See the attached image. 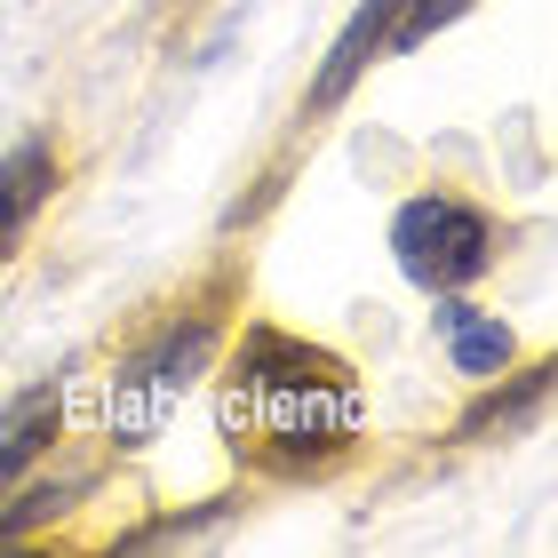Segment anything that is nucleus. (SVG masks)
I'll list each match as a JSON object with an SVG mask.
<instances>
[{
	"label": "nucleus",
	"instance_id": "f257e3e1",
	"mask_svg": "<svg viewBox=\"0 0 558 558\" xmlns=\"http://www.w3.org/2000/svg\"><path fill=\"white\" fill-rule=\"evenodd\" d=\"M216 423H223V447L256 478L319 487V478L360 463L367 391H360V375H351L343 351L247 319L232 336V360H223Z\"/></svg>",
	"mask_w": 558,
	"mask_h": 558
},
{
	"label": "nucleus",
	"instance_id": "f03ea898",
	"mask_svg": "<svg viewBox=\"0 0 558 558\" xmlns=\"http://www.w3.org/2000/svg\"><path fill=\"white\" fill-rule=\"evenodd\" d=\"M240 295V279H208V288H192L184 312H160L136 336V351L120 360L112 375V399H105V423H112V447H144L151 430L168 423V408L184 399V384H199L223 343V303Z\"/></svg>",
	"mask_w": 558,
	"mask_h": 558
},
{
	"label": "nucleus",
	"instance_id": "7ed1b4c3",
	"mask_svg": "<svg viewBox=\"0 0 558 558\" xmlns=\"http://www.w3.org/2000/svg\"><path fill=\"white\" fill-rule=\"evenodd\" d=\"M391 247H399V271L415 279L423 295H463L471 279H487L495 271V216L487 208H471V199H454V192H423L399 208L391 223Z\"/></svg>",
	"mask_w": 558,
	"mask_h": 558
},
{
	"label": "nucleus",
	"instance_id": "20e7f679",
	"mask_svg": "<svg viewBox=\"0 0 558 558\" xmlns=\"http://www.w3.org/2000/svg\"><path fill=\"white\" fill-rule=\"evenodd\" d=\"M64 184V144L57 136H24L9 160H0V264L24 247V232L40 223V208Z\"/></svg>",
	"mask_w": 558,
	"mask_h": 558
},
{
	"label": "nucleus",
	"instance_id": "39448f33",
	"mask_svg": "<svg viewBox=\"0 0 558 558\" xmlns=\"http://www.w3.org/2000/svg\"><path fill=\"white\" fill-rule=\"evenodd\" d=\"M391 16H399V0H360V9H351V24L336 33V48H327V64H319V81L303 88V120L336 112L343 96L360 88V72L384 57V40H391Z\"/></svg>",
	"mask_w": 558,
	"mask_h": 558
},
{
	"label": "nucleus",
	"instance_id": "423d86ee",
	"mask_svg": "<svg viewBox=\"0 0 558 558\" xmlns=\"http://www.w3.org/2000/svg\"><path fill=\"white\" fill-rule=\"evenodd\" d=\"M550 375H558V360H535V367H519V375L502 367V384L487 375V391L454 415V439L478 447V439H495V430H526V423L543 415V399H550Z\"/></svg>",
	"mask_w": 558,
	"mask_h": 558
},
{
	"label": "nucleus",
	"instance_id": "0eeeda50",
	"mask_svg": "<svg viewBox=\"0 0 558 558\" xmlns=\"http://www.w3.org/2000/svg\"><path fill=\"white\" fill-rule=\"evenodd\" d=\"M439 336H447L454 375H471V384H487V375H502V367L519 360L511 327L487 319V312H478V303H463V295H439Z\"/></svg>",
	"mask_w": 558,
	"mask_h": 558
},
{
	"label": "nucleus",
	"instance_id": "6e6552de",
	"mask_svg": "<svg viewBox=\"0 0 558 558\" xmlns=\"http://www.w3.org/2000/svg\"><path fill=\"white\" fill-rule=\"evenodd\" d=\"M96 487V478L81 471V478H33V487H24L9 511H0V550H16V543H33L40 526H57V519H72L81 511V495Z\"/></svg>",
	"mask_w": 558,
	"mask_h": 558
},
{
	"label": "nucleus",
	"instance_id": "1a4fd4ad",
	"mask_svg": "<svg viewBox=\"0 0 558 558\" xmlns=\"http://www.w3.org/2000/svg\"><path fill=\"white\" fill-rule=\"evenodd\" d=\"M57 439H64V391L40 399V408H24V415H0V495H9Z\"/></svg>",
	"mask_w": 558,
	"mask_h": 558
},
{
	"label": "nucleus",
	"instance_id": "9d476101",
	"mask_svg": "<svg viewBox=\"0 0 558 558\" xmlns=\"http://www.w3.org/2000/svg\"><path fill=\"white\" fill-rule=\"evenodd\" d=\"M478 0H399V16H391V40H384V57H408V48H423L439 24L454 16H471Z\"/></svg>",
	"mask_w": 558,
	"mask_h": 558
}]
</instances>
